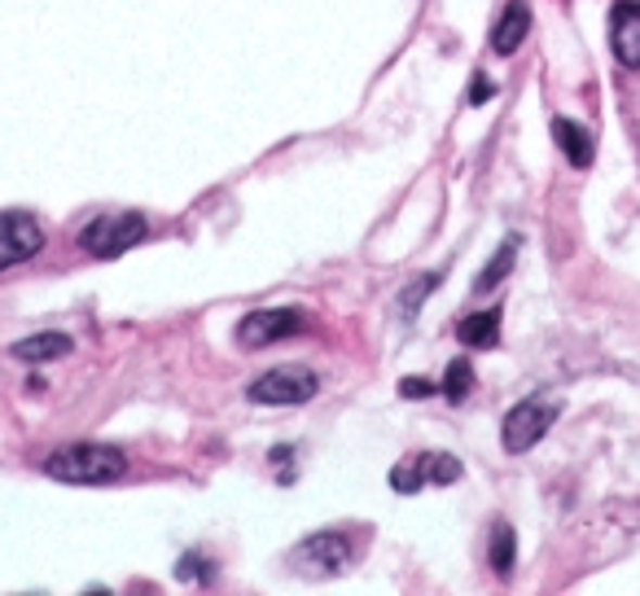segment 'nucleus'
Masks as SVG:
<instances>
[{"label":"nucleus","instance_id":"obj_1","mask_svg":"<svg viewBox=\"0 0 640 596\" xmlns=\"http://www.w3.org/2000/svg\"><path fill=\"white\" fill-rule=\"evenodd\" d=\"M44 473L57 483H71V487H105L128 473V456L119 447H105V443H71L44 460Z\"/></svg>","mask_w":640,"mask_h":596},{"label":"nucleus","instance_id":"obj_2","mask_svg":"<svg viewBox=\"0 0 640 596\" xmlns=\"http://www.w3.org/2000/svg\"><path fill=\"white\" fill-rule=\"evenodd\" d=\"M145 237V219L137 211H115V215H97L84 224L79 246L92 259H119L124 251H132Z\"/></svg>","mask_w":640,"mask_h":596},{"label":"nucleus","instance_id":"obj_3","mask_svg":"<svg viewBox=\"0 0 640 596\" xmlns=\"http://www.w3.org/2000/svg\"><path fill=\"white\" fill-rule=\"evenodd\" d=\"M351 566V540L343 531H316L290 553V570L303 579H338Z\"/></svg>","mask_w":640,"mask_h":596},{"label":"nucleus","instance_id":"obj_4","mask_svg":"<svg viewBox=\"0 0 640 596\" xmlns=\"http://www.w3.org/2000/svg\"><path fill=\"white\" fill-rule=\"evenodd\" d=\"M558 421V404L553 400H522L517 408H509L504 426H500V439H504V452H530L545 434L549 426Z\"/></svg>","mask_w":640,"mask_h":596},{"label":"nucleus","instance_id":"obj_5","mask_svg":"<svg viewBox=\"0 0 640 596\" xmlns=\"http://www.w3.org/2000/svg\"><path fill=\"white\" fill-rule=\"evenodd\" d=\"M316 391H320V378L311 369H303V365H285V369H272V373L251 382V400L255 404H272V408L307 404Z\"/></svg>","mask_w":640,"mask_h":596},{"label":"nucleus","instance_id":"obj_6","mask_svg":"<svg viewBox=\"0 0 640 596\" xmlns=\"http://www.w3.org/2000/svg\"><path fill=\"white\" fill-rule=\"evenodd\" d=\"M44 251V228L27 211H5L0 215V272H10Z\"/></svg>","mask_w":640,"mask_h":596},{"label":"nucleus","instance_id":"obj_7","mask_svg":"<svg viewBox=\"0 0 640 596\" xmlns=\"http://www.w3.org/2000/svg\"><path fill=\"white\" fill-rule=\"evenodd\" d=\"M307 329V316L294 312V307H264V312H251L242 325H238V342L246 351H264L272 342H285L294 333Z\"/></svg>","mask_w":640,"mask_h":596},{"label":"nucleus","instance_id":"obj_8","mask_svg":"<svg viewBox=\"0 0 640 596\" xmlns=\"http://www.w3.org/2000/svg\"><path fill=\"white\" fill-rule=\"evenodd\" d=\"M610 49L618 66L640 71V0H618L610 14Z\"/></svg>","mask_w":640,"mask_h":596},{"label":"nucleus","instance_id":"obj_9","mask_svg":"<svg viewBox=\"0 0 640 596\" xmlns=\"http://www.w3.org/2000/svg\"><path fill=\"white\" fill-rule=\"evenodd\" d=\"M526 31H530V5H526V0H509L504 14H500L496 27H491V53H496V58L517 53L522 40H526Z\"/></svg>","mask_w":640,"mask_h":596},{"label":"nucleus","instance_id":"obj_10","mask_svg":"<svg viewBox=\"0 0 640 596\" xmlns=\"http://www.w3.org/2000/svg\"><path fill=\"white\" fill-rule=\"evenodd\" d=\"M553 141H558V150H562L575 167H588L592 154H597L592 132H588L584 124H575V118H553Z\"/></svg>","mask_w":640,"mask_h":596},{"label":"nucleus","instance_id":"obj_11","mask_svg":"<svg viewBox=\"0 0 640 596\" xmlns=\"http://www.w3.org/2000/svg\"><path fill=\"white\" fill-rule=\"evenodd\" d=\"M71 338L66 333H31L23 342H14V360H27V365H44V360H62L71 355Z\"/></svg>","mask_w":640,"mask_h":596},{"label":"nucleus","instance_id":"obj_12","mask_svg":"<svg viewBox=\"0 0 640 596\" xmlns=\"http://www.w3.org/2000/svg\"><path fill=\"white\" fill-rule=\"evenodd\" d=\"M457 338L465 342V346H496L500 342V312L491 307V312H470L461 325H457Z\"/></svg>","mask_w":640,"mask_h":596},{"label":"nucleus","instance_id":"obj_13","mask_svg":"<svg viewBox=\"0 0 640 596\" xmlns=\"http://www.w3.org/2000/svg\"><path fill=\"white\" fill-rule=\"evenodd\" d=\"M421 460V473H425V483H435V487H452L457 479H461V460L457 456H448V452H425V456H417Z\"/></svg>","mask_w":640,"mask_h":596},{"label":"nucleus","instance_id":"obj_14","mask_svg":"<svg viewBox=\"0 0 640 596\" xmlns=\"http://www.w3.org/2000/svg\"><path fill=\"white\" fill-rule=\"evenodd\" d=\"M513 259H517V242H504L496 255H491V264H487V272H478V281H474V290L478 294H487V290H496L509 272H513Z\"/></svg>","mask_w":640,"mask_h":596},{"label":"nucleus","instance_id":"obj_15","mask_svg":"<svg viewBox=\"0 0 640 596\" xmlns=\"http://www.w3.org/2000/svg\"><path fill=\"white\" fill-rule=\"evenodd\" d=\"M513 557H517L513 527L496 522V531H491V570H496V574H509V570H513Z\"/></svg>","mask_w":640,"mask_h":596},{"label":"nucleus","instance_id":"obj_16","mask_svg":"<svg viewBox=\"0 0 640 596\" xmlns=\"http://www.w3.org/2000/svg\"><path fill=\"white\" fill-rule=\"evenodd\" d=\"M391 487H395L399 496H412V492L425 487V473H421V460H417V456H412V460H399V465L391 469Z\"/></svg>","mask_w":640,"mask_h":596},{"label":"nucleus","instance_id":"obj_17","mask_svg":"<svg viewBox=\"0 0 640 596\" xmlns=\"http://www.w3.org/2000/svg\"><path fill=\"white\" fill-rule=\"evenodd\" d=\"M470 391H474V369H470V360H452V365H448V378H444V395H448L452 404H461Z\"/></svg>","mask_w":640,"mask_h":596},{"label":"nucleus","instance_id":"obj_18","mask_svg":"<svg viewBox=\"0 0 640 596\" xmlns=\"http://www.w3.org/2000/svg\"><path fill=\"white\" fill-rule=\"evenodd\" d=\"M435 286H439V272H431V277H421L417 286H408V290H404V299H399V303H404V307H399V312H404V320L421 312V299H425V294H431Z\"/></svg>","mask_w":640,"mask_h":596},{"label":"nucleus","instance_id":"obj_19","mask_svg":"<svg viewBox=\"0 0 640 596\" xmlns=\"http://www.w3.org/2000/svg\"><path fill=\"white\" fill-rule=\"evenodd\" d=\"M399 395H404V400H425V395H435V382H425V378H404V382H399Z\"/></svg>","mask_w":640,"mask_h":596},{"label":"nucleus","instance_id":"obj_20","mask_svg":"<svg viewBox=\"0 0 640 596\" xmlns=\"http://www.w3.org/2000/svg\"><path fill=\"white\" fill-rule=\"evenodd\" d=\"M496 97V84L487 79V75H474V84H470V105H487Z\"/></svg>","mask_w":640,"mask_h":596}]
</instances>
